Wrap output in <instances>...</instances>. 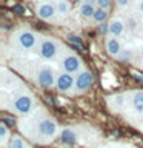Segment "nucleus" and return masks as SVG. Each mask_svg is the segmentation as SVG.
Segmentation results:
<instances>
[{
    "mask_svg": "<svg viewBox=\"0 0 143 148\" xmlns=\"http://www.w3.org/2000/svg\"><path fill=\"white\" fill-rule=\"evenodd\" d=\"M26 133L31 139H34L39 143H49L55 137H59V123L52 116H43L35 119L31 123L29 128H26Z\"/></svg>",
    "mask_w": 143,
    "mask_h": 148,
    "instance_id": "f257e3e1",
    "label": "nucleus"
},
{
    "mask_svg": "<svg viewBox=\"0 0 143 148\" xmlns=\"http://www.w3.org/2000/svg\"><path fill=\"white\" fill-rule=\"evenodd\" d=\"M8 108H9L11 113L25 117V116H29L32 111H34V108H35V99H34V96H32L31 91L20 90V91H17L16 94L11 96Z\"/></svg>",
    "mask_w": 143,
    "mask_h": 148,
    "instance_id": "f03ea898",
    "label": "nucleus"
},
{
    "mask_svg": "<svg viewBox=\"0 0 143 148\" xmlns=\"http://www.w3.org/2000/svg\"><path fill=\"white\" fill-rule=\"evenodd\" d=\"M57 76L59 74H55L52 66L43 63V65H40L35 71V83L40 88H45V90H48V88H55Z\"/></svg>",
    "mask_w": 143,
    "mask_h": 148,
    "instance_id": "7ed1b4c3",
    "label": "nucleus"
},
{
    "mask_svg": "<svg viewBox=\"0 0 143 148\" xmlns=\"http://www.w3.org/2000/svg\"><path fill=\"white\" fill-rule=\"evenodd\" d=\"M37 49H39V56H40V57L43 60H46V62H49V60H54L59 56L60 45H59V42L55 39L43 37V39H40Z\"/></svg>",
    "mask_w": 143,
    "mask_h": 148,
    "instance_id": "20e7f679",
    "label": "nucleus"
},
{
    "mask_svg": "<svg viewBox=\"0 0 143 148\" xmlns=\"http://www.w3.org/2000/svg\"><path fill=\"white\" fill-rule=\"evenodd\" d=\"M14 39H16V43L20 49H25V51H31L39 46V36L35 34L34 31L31 29H20L16 32V36H14Z\"/></svg>",
    "mask_w": 143,
    "mask_h": 148,
    "instance_id": "39448f33",
    "label": "nucleus"
},
{
    "mask_svg": "<svg viewBox=\"0 0 143 148\" xmlns=\"http://www.w3.org/2000/svg\"><path fill=\"white\" fill-rule=\"evenodd\" d=\"M60 66H62L63 73L78 74L83 69V62L76 53H65L60 57Z\"/></svg>",
    "mask_w": 143,
    "mask_h": 148,
    "instance_id": "423d86ee",
    "label": "nucleus"
},
{
    "mask_svg": "<svg viewBox=\"0 0 143 148\" xmlns=\"http://www.w3.org/2000/svg\"><path fill=\"white\" fill-rule=\"evenodd\" d=\"M55 90L60 94H72L76 92V76L69 73H60L55 80Z\"/></svg>",
    "mask_w": 143,
    "mask_h": 148,
    "instance_id": "0eeeda50",
    "label": "nucleus"
},
{
    "mask_svg": "<svg viewBox=\"0 0 143 148\" xmlns=\"http://www.w3.org/2000/svg\"><path fill=\"white\" fill-rule=\"evenodd\" d=\"M94 83V76L89 69H82L78 74H76V94L86 92Z\"/></svg>",
    "mask_w": 143,
    "mask_h": 148,
    "instance_id": "6e6552de",
    "label": "nucleus"
},
{
    "mask_svg": "<svg viewBox=\"0 0 143 148\" xmlns=\"http://www.w3.org/2000/svg\"><path fill=\"white\" fill-rule=\"evenodd\" d=\"M35 14L37 17L42 18L45 22H51L54 20L55 14H57V9H55V3L51 2H40L35 8Z\"/></svg>",
    "mask_w": 143,
    "mask_h": 148,
    "instance_id": "1a4fd4ad",
    "label": "nucleus"
},
{
    "mask_svg": "<svg viewBox=\"0 0 143 148\" xmlns=\"http://www.w3.org/2000/svg\"><path fill=\"white\" fill-rule=\"evenodd\" d=\"M128 102L136 114H143V90H136L128 94Z\"/></svg>",
    "mask_w": 143,
    "mask_h": 148,
    "instance_id": "9d476101",
    "label": "nucleus"
},
{
    "mask_svg": "<svg viewBox=\"0 0 143 148\" xmlns=\"http://www.w3.org/2000/svg\"><path fill=\"white\" fill-rule=\"evenodd\" d=\"M20 85H22V83H20V79L16 77L12 73H8L5 68L2 69V86H3V90L14 91V90H17Z\"/></svg>",
    "mask_w": 143,
    "mask_h": 148,
    "instance_id": "9b49d317",
    "label": "nucleus"
},
{
    "mask_svg": "<svg viewBox=\"0 0 143 148\" xmlns=\"http://www.w3.org/2000/svg\"><path fill=\"white\" fill-rule=\"evenodd\" d=\"M105 48H106V53H108L111 57H115L117 59L120 53L123 51V46H122V42H120L117 37H108L105 42Z\"/></svg>",
    "mask_w": 143,
    "mask_h": 148,
    "instance_id": "f8f14e48",
    "label": "nucleus"
},
{
    "mask_svg": "<svg viewBox=\"0 0 143 148\" xmlns=\"http://www.w3.org/2000/svg\"><path fill=\"white\" fill-rule=\"evenodd\" d=\"M125 29H126V23H125L122 18H112L109 23H108V34L111 36V37H118L120 36H123V32H125Z\"/></svg>",
    "mask_w": 143,
    "mask_h": 148,
    "instance_id": "ddd939ff",
    "label": "nucleus"
},
{
    "mask_svg": "<svg viewBox=\"0 0 143 148\" xmlns=\"http://www.w3.org/2000/svg\"><path fill=\"white\" fill-rule=\"evenodd\" d=\"M126 100H128V94H114L108 97V105L112 111L118 113V111H122L125 108Z\"/></svg>",
    "mask_w": 143,
    "mask_h": 148,
    "instance_id": "4468645a",
    "label": "nucleus"
},
{
    "mask_svg": "<svg viewBox=\"0 0 143 148\" xmlns=\"http://www.w3.org/2000/svg\"><path fill=\"white\" fill-rule=\"evenodd\" d=\"M59 140L63 143V145H74L77 142V133L74 131L72 128H63L62 131L59 133Z\"/></svg>",
    "mask_w": 143,
    "mask_h": 148,
    "instance_id": "2eb2a0df",
    "label": "nucleus"
},
{
    "mask_svg": "<svg viewBox=\"0 0 143 148\" xmlns=\"http://www.w3.org/2000/svg\"><path fill=\"white\" fill-rule=\"evenodd\" d=\"M95 9H97L95 5L80 3V6H78V14H80V17L85 18V20H92V17H94V14H95Z\"/></svg>",
    "mask_w": 143,
    "mask_h": 148,
    "instance_id": "dca6fc26",
    "label": "nucleus"
},
{
    "mask_svg": "<svg viewBox=\"0 0 143 148\" xmlns=\"http://www.w3.org/2000/svg\"><path fill=\"white\" fill-rule=\"evenodd\" d=\"M8 148H32V147L26 139H23L20 136V134H14L11 137V140H9V143H8Z\"/></svg>",
    "mask_w": 143,
    "mask_h": 148,
    "instance_id": "f3484780",
    "label": "nucleus"
},
{
    "mask_svg": "<svg viewBox=\"0 0 143 148\" xmlns=\"http://www.w3.org/2000/svg\"><path fill=\"white\" fill-rule=\"evenodd\" d=\"M11 137H12V134L9 131L8 125L2 120V122H0V145L5 148L9 143V140H11Z\"/></svg>",
    "mask_w": 143,
    "mask_h": 148,
    "instance_id": "a211bd4d",
    "label": "nucleus"
},
{
    "mask_svg": "<svg viewBox=\"0 0 143 148\" xmlns=\"http://www.w3.org/2000/svg\"><path fill=\"white\" fill-rule=\"evenodd\" d=\"M55 9H57V14L59 16H68L69 11H71V3L68 2V0H57L55 2Z\"/></svg>",
    "mask_w": 143,
    "mask_h": 148,
    "instance_id": "6ab92c4d",
    "label": "nucleus"
},
{
    "mask_svg": "<svg viewBox=\"0 0 143 148\" xmlns=\"http://www.w3.org/2000/svg\"><path fill=\"white\" fill-rule=\"evenodd\" d=\"M108 17H109V12H108V9H101V8H97L95 9V14H94V17H92V20H94L95 23H99V25H103V23L108 20Z\"/></svg>",
    "mask_w": 143,
    "mask_h": 148,
    "instance_id": "aec40b11",
    "label": "nucleus"
},
{
    "mask_svg": "<svg viewBox=\"0 0 143 148\" xmlns=\"http://www.w3.org/2000/svg\"><path fill=\"white\" fill-rule=\"evenodd\" d=\"M68 42L71 43L76 49H83V42L78 36H74V34H68Z\"/></svg>",
    "mask_w": 143,
    "mask_h": 148,
    "instance_id": "412c9836",
    "label": "nucleus"
},
{
    "mask_svg": "<svg viewBox=\"0 0 143 148\" xmlns=\"http://www.w3.org/2000/svg\"><path fill=\"white\" fill-rule=\"evenodd\" d=\"M131 56H132V53H131L129 49H123L117 59L122 60V62H129V60H131Z\"/></svg>",
    "mask_w": 143,
    "mask_h": 148,
    "instance_id": "4be33fe9",
    "label": "nucleus"
},
{
    "mask_svg": "<svg viewBox=\"0 0 143 148\" xmlns=\"http://www.w3.org/2000/svg\"><path fill=\"white\" fill-rule=\"evenodd\" d=\"M95 6L97 8H101V9H108L111 6V0H97Z\"/></svg>",
    "mask_w": 143,
    "mask_h": 148,
    "instance_id": "5701e85b",
    "label": "nucleus"
},
{
    "mask_svg": "<svg viewBox=\"0 0 143 148\" xmlns=\"http://www.w3.org/2000/svg\"><path fill=\"white\" fill-rule=\"evenodd\" d=\"M115 3H117L120 8H126L131 5V0H115Z\"/></svg>",
    "mask_w": 143,
    "mask_h": 148,
    "instance_id": "b1692460",
    "label": "nucleus"
},
{
    "mask_svg": "<svg viewBox=\"0 0 143 148\" xmlns=\"http://www.w3.org/2000/svg\"><path fill=\"white\" fill-rule=\"evenodd\" d=\"M128 25H129V28L134 31V29H137V22H134V20H129L128 22Z\"/></svg>",
    "mask_w": 143,
    "mask_h": 148,
    "instance_id": "393cba45",
    "label": "nucleus"
},
{
    "mask_svg": "<svg viewBox=\"0 0 143 148\" xmlns=\"http://www.w3.org/2000/svg\"><path fill=\"white\" fill-rule=\"evenodd\" d=\"M137 9H138V12L143 16V0H140V2L137 3Z\"/></svg>",
    "mask_w": 143,
    "mask_h": 148,
    "instance_id": "a878e982",
    "label": "nucleus"
},
{
    "mask_svg": "<svg viewBox=\"0 0 143 148\" xmlns=\"http://www.w3.org/2000/svg\"><path fill=\"white\" fill-rule=\"evenodd\" d=\"M82 3H88V5H95V3H97V0H83Z\"/></svg>",
    "mask_w": 143,
    "mask_h": 148,
    "instance_id": "bb28decb",
    "label": "nucleus"
},
{
    "mask_svg": "<svg viewBox=\"0 0 143 148\" xmlns=\"http://www.w3.org/2000/svg\"><path fill=\"white\" fill-rule=\"evenodd\" d=\"M14 9H16V11H17L18 14H23V8H20V6H16Z\"/></svg>",
    "mask_w": 143,
    "mask_h": 148,
    "instance_id": "cd10ccee",
    "label": "nucleus"
},
{
    "mask_svg": "<svg viewBox=\"0 0 143 148\" xmlns=\"http://www.w3.org/2000/svg\"><path fill=\"white\" fill-rule=\"evenodd\" d=\"M140 59H142V62H143V48L140 49Z\"/></svg>",
    "mask_w": 143,
    "mask_h": 148,
    "instance_id": "c85d7f7f",
    "label": "nucleus"
},
{
    "mask_svg": "<svg viewBox=\"0 0 143 148\" xmlns=\"http://www.w3.org/2000/svg\"><path fill=\"white\" fill-rule=\"evenodd\" d=\"M74 2H80V3H82V2H83V0H74Z\"/></svg>",
    "mask_w": 143,
    "mask_h": 148,
    "instance_id": "c756f323",
    "label": "nucleus"
},
{
    "mask_svg": "<svg viewBox=\"0 0 143 148\" xmlns=\"http://www.w3.org/2000/svg\"><path fill=\"white\" fill-rule=\"evenodd\" d=\"M115 148H125V147H115Z\"/></svg>",
    "mask_w": 143,
    "mask_h": 148,
    "instance_id": "7c9ffc66",
    "label": "nucleus"
}]
</instances>
